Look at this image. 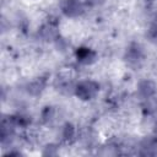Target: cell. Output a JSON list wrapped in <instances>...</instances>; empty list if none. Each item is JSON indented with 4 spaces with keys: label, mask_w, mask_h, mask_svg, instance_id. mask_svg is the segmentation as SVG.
I'll use <instances>...</instances> for the list:
<instances>
[{
    "label": "cell",
    "mask_w": 157,
    "mask_h": 157,
    "mask_svg": "<svg viewBox=\"0 0 157 157\" xmlns=\"http://www.w3.org/2000/svg\"><path fill=\"white\" fill-rule=\"evenodd\" d=\"M97 90V86L92 82H83L77 87V94H80L82 98H90L94 94Z\"/></svg>",
    "instance_id": "6da1fadb"
},
{
    "label": "cell",
    "mask_w": 157,
    "mask_h": 157,
    "mask_svg": "<svg viewBox=\"0 0 157 157\" xmlns=\"http://www.w3.org/2000/svg\"><path fill=\"white\" fill-rule=\"evenodd\" d=\"M63 10L65 13L67 15H77L81 10V5L78 4V1L76 0H66L63 5Z\"/></svg>",
    "instance_id": "7a4b0ae2"
}]
</instances>
